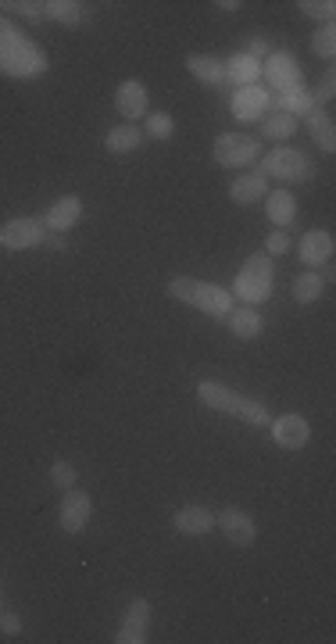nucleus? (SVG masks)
<instances>
[{
	"label": "nucleus",
	"mask_w": 336,
	"mask_h": 644,
	"mask_svg": "<svg viewBox=\"0 0 336 644\" xmlns=\"http://www.w3.org/2000/svg\"><path fill=\"white\" fill-rule=\"evenodd\" d=\"M47 68L50 65H47L43 47L0 14V72L11 79H39Z\"/></svg>",
	"instance_id": "1"
},
{
	"label": "nucleus",
	"mask_w": 336,
	"mask_h": 644,
	"mask_svg": "<svg viewBox=\"0 0 336 644\" xmlns=\"http://www.w3.org/2000/svg\"><path fill=\"white\" fill-rule=\"evenodd\" d=\"M197 397H201L204 408L222 412V415H233V419H240V422H247V426H258V430H262V426L272 422L265 401L247 397V394H240V390H233V387H226V383H219V379H201V383H197Z\"/></svg>",
	"instance_id": "2"
},
{
	"label": "nucleus",
	"mask_w": 336,
	"mask_h": 644,
	"mask_svg": "<svg viewBox=\"0 0 336 644\" xmlns=\"http://www.w3.org/2000/svg\"><path fill=\"white\" fill-rule=\"evenodd\" d=\"M168 294L190 309H201L204 316L211 319H226L233 312V294L215 287V283H204V280H194V276H176L168 280Z\"/></svg>",
	"instance_id": "3"
},
{
	"label": "nucleus",
	"mask_w": 336,
	"mask_h": 644,
	"mask_svg": "<svg viewBox=\"0 0 336 644\" xmlns=\"http://www.w3.org/2000/svg\"><path fill=\"white\" fill-rule=\"evenodd\" d=\"M233 298H240L244 305H262L272 298V258L262 251V255H251L233 283Z\"/></svg>",
	"instance_id": "4"
},
{
	"label": "nucleus",
	"mask_w": 336,
	"mask_h": 644,
	"mask_svg": "<svg viewBox=\"0 0 336 644\" xmlns=\"http://www.w3.org/2000/svg\"><path fill=\"white\" fill-rule=\"evenodd\" d=\"M258 172L265 179H287V183H308L315 179V161L294 147H276L258 161Z\"/></svg>",
	"instance_id": "5"
},
{
	"label": "nucleus",
	"mask_w": 336,
	"mask_h": 644,
	"mask_svg": "<svg viewBox=\"0 0 336 644\" xmlns=\"http://www.w3.org/2000/svg\"><path fill=\"white\" fill-rule=\"evenodd\" d=\"M258 151H262V140L254 133H222L215 140V161L222 169H244L258 158Z\"/></svg>",
	"instance_id": "6"
},
{
	"label": "nucleus",
	"mask_w": 336,
	"mask_h": 644,
	"mask_svg": "<svg viewBox=\"0 0 336 644\" xmlns=\"http://www.w3.org/2000/svg\"><path fill=\"white\" fill-rule=\"evenodd\" d=\"M262 75L272 83L276 93H290V90H301L305 86V72L297 65V57L290 50H272L262 65Z\"/></svg>",
	"instance_id": "7"
},
{
	"label": "nucleus",
	"mask_w": 336,
	"mask_h": 644,
	"mask_svg": "<svg viewBox=\"0 0 336 644\" xmlns=\"http://www.w3.org/2000/svg\"><path fill=\"white\" fill-rule=\"evenodd\" d=\"M47 240L43 219H11L0 226V248L4 251H29Z\"/></svg>",
	"instance_id": "8"
},
{
	"label": "nucleus",
	"mask_w": 336,
	"mask_h": 644,
	"mask_svg": "<svg viewBox=\"0 0 336 644\" xmlns=\"http://www.w3.org/2000/svg\"><path fill=\"white\" fill-rule=\"evenodd\" d=\"M215 527H219V530L226 534V541L237 544V548H251V544L258 541V523L251 519V512H244V509H237V505L222 509V512L215 516Z\"/></svg>",
	"instance_id": "9"
},
{
	"label": "nucleus",
	"mask_w": 336,
	"mask_h": 644,
	"mask_svg": "<svg viewBox=\"0 0 336 644\" xmlns=\"http://www.w3.org/2000/svg\"><path fill=\"white\" fill-rule=\"evenodd\" d=\"M90 516H93V501H90V494L79 491V487L65 491L61 509H57V527H61L65 534H79V530L90 523Z\"/></svg>",
	"instance_id": "10"
},
{
	"label": "nucleus",
	"mask_w": 336,
	"mask_h": 644,
	"mask_svg": "<svg viewBox=\"0 0 336 644\" xmlns=\"http://www.w3.org/2000/svg\"><path fill=\"white\" fill-rule=\"evenodd\" d=\"M269 430H272V440L283 451H301L308 444V437H312V426H308L305 415H280V419L269 422Z\"/></svg>",
	"instance_id": "11"
},
{
	"label": "nucleus",
	"mask_w": 336,
	"mask_h": 644,
	"mask_svg": "<svg viewBox=\"0 0 336 644\" xmlns=\"http://www.w3.org/2000/svg\"><path fill=\"white\" fill-rule=\"evenodd\" d=\"M151 634V602L147 598H133L129 602V613L118 627V644H143Z\"/></svg>",
	"instance_id": "12"
},
{
	"label": "nucleus",
	"mask_w": 336,
	"mask_h": 644,
	"mask_svg": "<svg viewBox=\"0 0 336 644\" xmlns=\"http://www.w3.org/2000/svg\"><path fill=\"white\" fill-rule=\"evenodd\" d=\"M147 104H151V93H147V86H143L140 79L118 83V90H115V108H118V115H122L125 122L143 118V115H147Z\"/></svg>",
	"instance_id": "13"
},
{
	"label": "nucleus",
	"mask_w": 336,
	"mask_h": 644,
	"mask_svg": "<svg viewBox=\"0 0 336 644\" xmlns=\"http://www.w3.org/2000/svg\"><path fill=\"white\" fill-rule=\"evenodd\" d=\"M79 219H82V197L79 194H65V197H57L47 208L43 226H47V233H68V230L79 226Z\"/></svg>",
	"instance_id": "14"
},
{
	"label": "nucleus",
	"mask_w": 336,
	"mask_h": 644,
	"mask_svg": "<svg viewBox=\"0 0 336 644\" xmlns=\"http://www.w3.org/2000/svg\"><path fill=\"white\" fill-rule=\"evenodd\" d=\"M269 97H272V93H269L265 86H258V83H254V86H240V93H233V104H229V108H233V115L244 118V122H247V118H265V115H269Z\"/></svg>",
	"instance_id": "15"
},
{
	"label": "nucleus",
	"mask_w": 336,
	"mask_h": 644,
	"mask_svg": "<svg viewBox=\"0 0 336 644\" xmlns=\"http://www.w3.org/2000/svg\"><path fill=\"white\" fill-rule=\"evenodd\" d=\"M172 527L186 537H204L215 530V512L204 509V505H183L176 516H172Z\"/></svg>",
	"instance_id": "16"
},
{
	"label": "nucleus",
	"mask_w": 336,
	"mask_h": 644,
	"mask_svg": "<svg viewBox=\"0 0 336 644\" xmlns=\"http://www.w3.org/2000/svg\"><path fill=\"white\" fill-rule=\"evenodd\" d=\"M226 326H229V333H233V336H240V340H258V336L265 333V319H262V312H258V309H251V305L233 309V312L226 316Z\"/></svg>",
	"instance_id": "17"
},
{
	"label": "nucleus",
	"mask_w": 336,
	"mask_h": 644,
	"mask_svg": "<svg viewBox=\"0 0 336 644\" xmlns=\"http://www.w3.org/2000/svg\"><path fill=\"white\" fill-rule=\"evenodd\" d=\"M269 111H287V115L301 118L308 111H315V93H308V86L290 90V93H272L269 97Z\"/></svg>",
	"instance_id": "18"
},
{
	"label": "nucleus",
	"mask_w": 336,
	"mask_h": 644,
	"mask_svg": "<svg viewBox=\"0 0 336 644\" xmlns=\"http://www.w3.org/2000/svg\"><path fill=\"white\" fill-rule=\"evenodd\" d=\"M265 194H269V179L262 172H247V176L233 179V187H229V201L233 205H258Z\"/></svg>",
	"instance_id": "19"
},
{
	"label": "nucleus",
	"mask_w": 336,
	"mask_h": 644,
	"mask_svg": "<svg viewBox=\"0 0 336 644\" xmlns=\"http://www.w3.org/2000/svg\"><path fill=\"white\" fill-rule=\"evenodd\" d=\"M265 212H269V219L280 226V230H290L294 222H297V197L290 194V190H272V194H265Z\"/></svg>",
	"instance_id": "20"
},
{
	"label": "nucleus",
	"mask_w": 336,
	"mask_h": 644,
	"mask_svg": "<svg viewBox=\"0 0 336 644\" xmlns=\"http://www.w3.org/2000/svg\"><path fill=\"white\" fill-rule=\"evenodd\" d=\"M186 68L194 72V79H201L204 86H226V61L211 57V54H190Z\"/></svg>",
	"instance_id": "21"
},
{
	"label": "nucleus",
	"mask_w": 336,
	"mask_h": 644,
	"mask_svg": "<svg viewBox=\"0 0 336 644\" xmlns=\"http://www.w3.org/2000/svg\"><path fill=\"white\" fill-rule=\"evenodd\" d=\"M333 258V237L326 230H312L301 240V262L305 265H326Z\"/></svg>",
	"instance_id": "22"
},
{
	"label": "nucleus",
	"mask_w": 336,
	"mask_h": 644,
	"mask_svg": "<svg viewBox=\"0 0 336 644\" xmlns=\"http://www.w3.org/2000/svg\"><path fill=\"white\" fill-rule=\"evenodd\" d=\"M262 79V61H254L251 54H233L226 61V83H237V86H254Z\"/></svg>",
	"instance_id": "23"
},
{
	"label": "nucleus",
	"mask_w": 336,
	"mask_h": 644,
	"mask_svg": "<svg viewBox=\"0 0 336 644\" xmlns=\"http://www.w3.org/2000/svg\"><path fill=\"white\" fill-rule=\"evenodd\" d=\"M308 118V129H312V140L326 151V154H336V129H333V115L330 111H323V108H315V111H308L305 115Z\"/></svg>",
	"instance_id": "24"
},
{
	"label": "nucleus",
	"mask_w": 336,
	"mask_h": 644,
	"mask_svg": "<svg viewBox=\"0 0 336 644\" xmlns=\"http://www.w3.org/2000/svg\"><path fill=\"white\" fill-rule=\"evenodd\" d=\"M43 18H50V22H57V25L75 29V25H82L86 7H82L79 0H47V4H43Z\"/></svg>",
	"instance_id": "25"
},
{
	"label": "nucleus",
	"mask_w": 336,
	"mask_h": 644,
	"mask_svg": "<svg viewBox=\"0 0 336 644\" xmlns=\"http://www.w3.org/2000/svg\"><path fill=\"white\" fill-rule=\"evenodd\" d=\"M140 144H143V129H140V126H133V122L115 126V129L104 136V147H108L111 154H133Z\"/></svg>",
	"instance_id": "26"
},
{
	"label": "nucleus",
	"mask_w": 336,
	"mask_h": 644,
	"mask_svg": "<svg viewBox=\"0 0 336 644\" xmlns=\"http://www.w3.org/2000/svg\"><path fill=\"white\" fill-rule=\"evenodd\" d=\"M297 129H301V122L294 115H287V111H269L262 118V136L265 140H290Z\"/></svg>",
	"instance_id": "27"
},
{
	"label": "nucleus",
	"mask_w": 336,
	"mask_h": 644,
	"mask_svg": "<svg viewBox=\"0 0 336 644\" xmlns=\"http://www.w3.org/2000/svg\"><path fill=\"white\" fill-rule=\"evenodd\" d=\"M323 291H326V280L312 269V273H301L297 280H294V301L297 305H315L319 298H323Z\"/></svg>",
	"instance_id": "28"
},
{
	"label": "nucleus",
	"mask_w": 336,
	"mask_h": 644,
	"mask_svg": "<svg viewBox=\"0 0 336 644\" xmlns=\"http://www.w3.org/2000/svg\"><path fill=\"white\" fill-rule=\"evenodd\" d=\"M312 50H315V57H323V61H333L336 57V25L333 22H326L315 36H312Z\"/></svg>",
	"instance_id": "29"
},
{
	"label": "nucleus",
	"mask_w": 336,
	"mask_h": 644,
	"mask_svg": "<svg viewBox=\"0 0 336 644\" xmlns=\"http://www.w3.org/2000/svg\"><path fill=\"white\" fill-rule=\"evenodd\" d=\"M143 133L154 136V140H172V136H176V122H172L165 111H154V115H147Z\"/></svg>",
	"instance_id": "30"
},
{
	"label": "nucleus",
	"mask_w": 336,
	"mask_h": 644,
	"mask_svg": "<svg viewBox=\"0 0 336 644\" xmlns=\"http://www.w3.org/2000/svg\"><path fill=\"white\" fill-rule=\"evenodd\" d=\"M50 483H54L57 491H72V487L79 483V473H75V466L57 458V462L50 466Z\"/></svg>",
	"instance_id": "31"
},
{
	"label": "nucleus",
	"mask_w": 336,
	"mask_h": 644,
	"mask_svg": "<svg viewBox=\"0 0 336 644\" xmlns=\"http://www.w3.org/2000/svg\"><path fill=\"white\" fill-rule=\"evenodd\" d=\"M0 7L22 14V18H29V22H43V4H39V0H0Z\"/></svg>",
	"instance_id": "32"
},
{
	"label": "nucleus",
	"mask_w": 336,
	"mask_h": 644,
	"mask_svg": "<svg viewBox=\"0 0 336 644\" xmlns=\"http://www.w3.org/2000/svg\"><path fill=\"white\" fill-rule=\"evenodd\" d=\"M297 7H301L308 18H323V22H333V18H336V4H333V0H301Z\"/></svg>",
	"instance_id": "33"
},
{
	"label": "nucleus",
	"mask_w": 336,
	"mask_h": 644,
	"mask_svg": "<svg viewBox=\"0 0 336 644\" xmlns=\"http://www.w3.org/2000/svg\"><path fill=\"white\" fill-rule=\"evenodd\" d=\"M287 251H290V237H287L283 230L265 240V255H269V258H280V255H287Z\"/></svg>",
	"instance_id": "34"
},
{
	"label": "nucleus",
	"mask_w": 336,
	"mask_h": 644,
	"mask_svg": "<svg viewBox=\"0 0 336 644\" xmlns=\"http://www.w3.org/2000/svg\"><path fill=\"white\" fill-rule=\"evenodd\" d=\"M0 634H4V638H18V634H22V616L0 609Z\"/></svg>",
	"instance_id": "35"
},
{
	"label": "nucleus",
	"mask_w": 336,
	"mask_h": 644,
	"mask_svg": "<svg viewBox=\"0 0 336 644\" xmlns=\"http://www.w3.org/2000/svg\"><path fill=\"white\" fill-rule=\"evenodd\" d=\"M333 97H336V72L333 68H326V72H323V79H319V100H326V104H330Z\"/></svg>",
	"instance_id": "36"
},
{
	"label": "nucleus",
	"mask_w": 336,
	"mask_h": 644,
	"mask_svg": "<svg viewBox=\"0 0 336 644\" xmlns=\"http://www.w3.org/2000/svg\"><path fill=\"white\" fill-rule=\"evenodd\" d=\"M244 54H251V57H254V61H262V57H269V54H272V50H269V43H265V39H262V36H254V39H251V47H247V50H244Z\"/></svg>",
	"instance_id": "37"
},
{
	"label": "nucleus",
	"mask_w": 336,
	"mask_h": 644,
	"mask_svg": "<svg viewBox=\"0 0 336 644\" xmlns=\"http://www.w3.org/2000/svg\"><path fill=\"white\" fill-rule=\"evenodd\" d=\"M215 7H222V11H240V0H219Z\"/></svg>",
	"instance_id": "38"
},
{
	"label": "nucleus",
	"mask_w": 336,
	"mask_h": 644,
	"mask_svg": "<svg viewBox=\"0 0 336 644\" xmlns=\"http://www.w3.org/2000/svg\"><path fill=\"white\" fill-rule=\"evenodd\" d=\"M0 602H4V595H0Z\"/></svg>",
	"instance_id": "39"
}]
</instances>
